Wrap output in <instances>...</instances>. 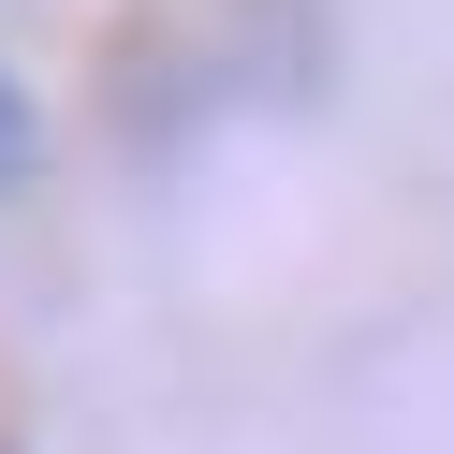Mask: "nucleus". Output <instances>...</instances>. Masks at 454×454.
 I'll list each match as a JSON object with an SVG mask.
<instances>
[{"label": "nucleus", "instance_id": "obj_1", "mask_svg": "<svg viewBox=\"0 0 454 454\" xmlns=\"http://www.w3.org/2000/svg\"><path fill=\"white\" fill-rule=\"evenodd\" d=\"M30 176V89H15V59H0V191Z\"/></svg>", "mask_w": 454, "mask_h": 454}]
</instances>
